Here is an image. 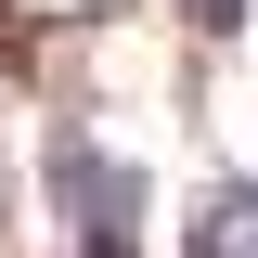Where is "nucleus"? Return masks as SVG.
<instances>
[{"mask_svg": "<svg viewBox=\"0 0 258 258\" xmlns=\"http://www.w3.org/2000/svg\"><path fill=\"white\" fill-rule=\"evenodd\" d=\"M52 194H64V220H78V258H129V220H142V168L129 155H103V142L64 129L52 142Z\"/></svg>", "mask_w": 258, "mask_h": 258, "instance_id": "obj_1", "label": "nucleus"}, {"mask_svg": "<svg viewBox=\"0 0 258 258\" xmlns=\"http://www.w3.org/2000/svg\"><path fill=\"white\" fill-rule=\"evenodd\" d=\"M194 258H258V181H232L207 220H194Z\"/></svg>", "mask_w": 258, "mask_h": 258, "instance_id": "obj_2", "label": "nucleus"}]
</instances>
